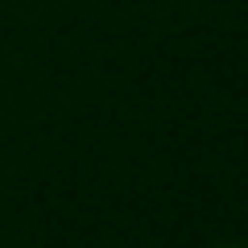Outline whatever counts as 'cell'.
I'll use <instances>...</instances> for the list:
<instances>
[{
    "label": "cell",
    "mask_w": 248,
    "mask_h": 248,
    "mask_svg": "<svg viewBox=\"0 0 248 248\" xmlns=\"http://www.w3.org/2000/svg\"><path fill=\"white\" fill-rule=\"evenodd\" d=\"M228 248H248V244H228Z\"/></svg>",
    "instance_id": "cell-1"
}]
</instances>
